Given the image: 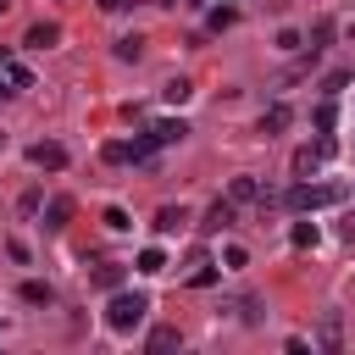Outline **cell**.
<instances>
[{
  "label": "cell",
  "instance_id": "obj_1",
  "mask_svg": "<svg viewBox=\"0 0 355 355\" xmlns=\"http://www.w3.org/2000/svg\"><path fill=\"white\" fill-rule=\"evenodd\" d=\"M144 316H150V294H139V288H111V305H105V327H111V333H133Z\"/></svg>",
  "mask_w": 355,
  "mask_h": 355
},
{
  "label": "cell",
  "instance_id": "obj_2",
  "mask_svg": "<svg viewBox=\"0 0 355 355\" xmlns=\"http://www.w3.org/2000/svg\"><path fill=\"white\" fill-rule=\"evenodd\" d=\"M338 200H344V183H322V189H311L305 178L288 183V194H283L288 211H316V205H338Z\"/></svg>",
  "mask_w": 355,
  "mask_h": 355
},
{
  "label": "cell",
  "instance_id": "obj_3",
  "mask_svg": "<svg viewBox=\"0 0 355 355\" xmlns=\"http://www.w3.org/2000/svg\"><path fill=\"white\" fill-rule=\"evenodd\" d=\"M233 222H239V205H233V200H211V211H205L200 233H205V239H216V233H227Z\"/></svg>",
  "mask_w": 355,
  "mask_h": 355
},
{
  "label": "cell",
  "instance_id": "obj_4",
  "mask_svg": "<svg viewBox=\"0 0 355 355\" xmlns=\"http://www.w3.org/2000/svg\"><path fill=\"white\" fill-rule=\"evenodd\" d=\"M28 161H33L39 172H61V166H67V150H61L55 139H39V144H28Z\"/></svg>",
  "mask_w": 355,
  "mask_h": 355
},
{
  "label": "cell",
  "instance_id": "obj_5",
  "mask_svg": "<svg viewBox=\"0 0 355 355\" xmlns=\"http://www.w3.org/2000/svg\"><path fill=\"white\" fill-rule=\"evenodd\" d=\"M150 133H155V144H183L189 139V122L183 116H166V122H150Z\"/></svg>",
  "mask_w": 355,
  "mask_h": 355
},
{
  "label": "cell",
  "instance_id": "obj_6",
  "mask_svg": "<svg viewBox=\"0 0 355 355\" xmlns=\"http://www.w3.org/2000/svg\"><path fill=\"white\" fill-rule=\"evenodd\" d=\"M183 283H189V288H211V283H216V261H211V255H194Z\"/></svg>",
  "mask_w": 355,
  "mask_h": 355
},
{
  "label": "cell",
  "instance_id": "obj_7",
  "mask_svg": "<svg viewBox=\"0 0 355 355\" xmlns=\"http://www.w3.org/2000/svg\"><path fill=\"white\" fill-rule=\"evenodd\" d=\"M55 39H61V22H33V28H28V39H22V44H28V50H50V44H55Z\"/></svg>",
  "mask_w": 355,
  "mask_h": 355
},
{
  "label": "cell",
  "instance_id": "obj_8",
  "mask_svg": "<svg viewBox=\"0 0 355 355\" xmlns=\"http://www.w3.org/2000/svg\"><path fill=\"white\" fill-rule=\"evenodd\" d=\"M288 122H294V111H288V105H283V100H277V105H266V111H261V133H266V139H272V133H283V128H288Z\"/></svg>",
  "mask_w": 355,
  "mask_h": 355
},
{
  "label": "cell",
  "instance_id": "obj_9",
  "mask_svg": "<svg viewBox=\"0 0 355 355\" xmlns=\"http://www.w3.org/2000/svg\"><path fill=\"white\" fill-rule=\"evenodd\" d=\"M67 222H72V200H67V194H55V200L44 205V227H50V233H61Z\"/></svg>",
  "mask_w": 355,
  "mask_h": 355
},
{
  "label": "cell",
  "instance_id": "obj_10",
  "mask_svg": "<svg viewBox=\"0 0 355 355\" xmlns=\"http://www.w3.org/2000/svg\"><path fill=\"white\" fill-rule=\"evenodd\" d=\"M183 227H189V211L183 205H161L155 211V233H183Z\"/></svg>",
  "mask_w": 355,
  "mask_h": 355
},
{
  "label": "cell",
  "instance_id": "obj_11",
  "mask_svg": "<svg viewBox=\"0 0 355 355\" xmlns=\"http://www.w3.org/2000/svg\"><path fill=\"white\" fill-rule=\"evenodd\" d=\"M178 344H183V333H178V327H166V322H161V327H150V338H144V349H150V355L178 349Z\"/></svg>",
  "mask_w": 355,
  "mask_h": 355
},
{
  "label": "cell",
  "instance_id": "obj_12",
  "mask_svg": "<svg viewBox=\"0 0 355 355\" xmlns=\"http://www.w3.org/2000/svg\"><path fill=\"white\" fill-rule=\"evenodd\" d=\"M288 244H294V250H316V244H322V227H316V222H294V227H288Z\"/></svg>",
  "mask_w": 355,
  "mask_h": 355
},
{
  "label": "cell",
  "instance_id": "obj_13",
  "mask_svg": "<svg viewBox=\"0 0 355 355\" xmlns=\"http://www.w3.org/2000/svg\"><path fill=\"white\" fill-rule=\"evenodd\" d=\"M227 200H233V205H250V200H261V183H255V178H233V183H227Z\"/></svg>",
  "mask_w": 355,
  "mask_h": 355
},
{
  "label": "cell",
  "instance_id": "obj_14",
  "mask_svg": "<svg viewBox=\"0 0 355 355\" xmlns=\"http://www.w3.org/2000/svg\"><path fill=\"white\" fill-rule=\"evenodd\" d=\"M144 277H155V272H166V250L161 244H150V250H139V261H133Z\"/></svg>",
  "mask_w": 355,
  "mask_h": 355
},
{
  "label": "cell",
  "instance_id": "obj_15",
  "mask_svg": "<svg viewBox=\"0 0 355 355\" xmlns=\"http://www.w3.org/2000/svg\"><path fill=\"white\" fill-rule=\"evenodd\" d=\"M100 161H105V166H128V161H133V144L111 139V144H100Z\"/></svg>",
  "mask_w": 355,
  "mask_h": 355
},
{
  "label": "cell",
  "instance_id": "obj_16",
  "mask_svg": "<svg viewBox=\"0 0 355 355\" xmlns=\"http://www.w3.org/2000/svg\"><path fill=\"white\" fill-rule=\"evenodd\" d=\"M22 300H28V305H55V288L39 283V277H28V283H22Z\"/></svg>",
  "mask_w": 355,
  "mask_h": 355
},
{
  "label": "cell",
  "instance_id": "obj_17",
  "mask_svg": "<svg viewBox=\"0 0 355 355\" xmlns=\"http://www.w3.org/2000/svg\"><path fill=\"white\" fill-rule=\"evenodd\" d=\"M94 288H105V294H111V288H122V266H116V261L94 266Z\"/></svg>",
  "mask_w": 355,
  "mask_h": 355
},
{
  "label": "cell",
  "instance_id": "obj_18",
  "mask_svg": "<svg viewBox=\"0 0 355 355\" xmlns=\"http://www.w3.org/2000/svg\"><path fill=\"white\" fill-rule=\"evenodd\" d=\"M305 39H311V50H327V39H333V17H316Z\"/></svg>",
  "mask_w": 355,
  "mask_h": 355
},
{
  "label": "cell",
  "instance_id": "obj_19",
  "mask_svg": "<svg viewBox=\"0 0 355 355\" xmlns=\"http://www.w3.org/2000/svg\"><path fill=\"white\" fill-rule=\"evenodd\" d=\"M6 83H11V89L22 94V89H33V72H28L22 61H6Z\"/></svg>",
  "mask_w": 355,
  "mask_h": 355
},
{
  "label": "cell",
  "instance_id": "obj_20",
  "mask_svg": "<svg viewBox=\"0 0 355 355\" xmlns=\"http://www.w3.org/2000/svg\"><path fill=\"white\" fill-rule=\"evenodd\" d=\"M316 161H322V155H316V150L305 144V150H294V161H288V172H294V178H305V172H316Z\"/></svg>",
  "mask_w": 355,
  "mask_h": 355
},
{
  "label": "cell",
  "instance_id": "obj_21",
  "mask_svg": "<svg viewBox=\"0 0 355 355\" xmlns=\"http://www.w3.org/2000/svg\"><path fill=\"white\" fill-rule=\"evenodd\" d=\"M322 344H327V349H338V344H344V327H338V311H327V316H322Z\"/></svg>",
  "mask_w": 355,
  "mask_h": 355
},
{
  "label": "cell",
  "instance_id": "obj_22",
  "mask_svg": "<svg viewBox=\"0 0 355 355\" xmlns=\"http://www.w3.org/2000/svg\"><path fill=\"white\" fill-rule=\"evenodd\" d=\"M139 55H144V39H139V33L116 39V61H139Z\"/></svg>",
  "mask_w": 355,
  "mask_h": 355
},
{
  "label": "cell",
  "instance_id": "obj_23",
  "mask_svg": "<svg viewBox=\"0 0 355 355\" xmlns=\"http://www.w3.org/2000/svg\"><path fill=\"white\" fill-rule=\"evenodd\" d=\"M161 94H166V105H183V100L194 94V83H189V78H172V83H166Z\"/></svg>",
  "mask_w": 355,
  "mask_h": 355
},
{
  "label": "cell",
  "instance_id": "obj_24",
  "mask_svg": "<svg viewBox=\"0 0 355 355\" xmlns=\"http://www.w3.org/2000/svg\"><path fill=\"white\" fill-rule=\"evenodd\" d=\"M311 122H316V133H333V122H338V111H333V100H322Z\"/></svg>",
  "mask_w": 355,
  "mask_h": 355
},
{
  "label": "cell",
  "instance_id": "obj_25",
  "mask_svg": "<svg viewBox=\"0 0 355 355\" xmlns=\"http://www.w3.org/2000/svg\"><path fill=\"white\" fill-rule=\"evenodd\" d=\"M222 266H227V272H239V266H250V255H244V244H227V250H222Z\"/></svg>",
  "mask_w": 355,
  "mask_h": 355
},
{
  "label": "cell",
  "instance_id": "obj_26",
  "mask_svg": "<svg viewBox=\"0 0 355 355\" xmlns=\"http://www.w3.org/2000/svg\"><path fill=\"white\" fill-rule=\"evenodd\" d=\"M344 83H349V72H327V78H322V94H327V100H333V94H338V89H344Z\"/></svg>",
  "mask_w": 355,
  "mask_h": 355
},
{
  "label": "cell",
  "instance_id": "obj_27",
  "mask_svg": "<svg viewBox=\"0 0 355 355\" xmlns=\"http://www.w3.org/2000/svg\"><path fill=\"white\" fill-rule=\"evenodd\" d=\"M105 227H111V233H128L133 222H128V211H116V205H111V211H105Z\"/></svg>",
  "mask_w": 355,
  "mask_h": 355
},
{
  "label": "cell",
  "instance_id": "obj_28",
  "mask_svg": "<svg viewBox=\"0 0 355 355\" xmlns=\"http://www.w3.org/2000/svg\"><path fill=\"white\" fill-rule=\"evenodd\" d=\"M338 239H344V244H355V211H344V216H338Z\"/></svg>",
  "mask_w": 355,
  "mask_h": 355
},
{
  "label": "cell",
  "instance_id": "obj_29",
  "mask_svg": "<svg viewBox=\"0 0 355 355\" xmlns=\"http://www.w3.org/2000/svg\"><path fill=\"white\" fill-rule=\"evenodd\" d=\"M6 94H17V89H11V83H6V67H0V100H6Z\"/></svg>",
  "mask_w": 355,
  "mask_h": 355
},
{
  "label": "cell",
  "instance_id": "obj_30",
  "mask_svg": "<svg viewBox=\"0 0 355 355\" xmlns=\"http://www.w3.org/2000/svg\"><path fill=\"white\" fill-rule=\"evenodd\" d=\"M100 11H122V0H100Z\"/></svg>",
  "mask_w": 355,
  "mask_h": 355
},
{
  "label": "cell",
  "instance_id": "obj_31",
  "mask_svg": "<svg viewBox=\"0 0 355 355\" xmlns=\"http://www.w3.org/2000/svg\"><path fill=\"white\" fill-rule=\"evenodd\" d=\"M6 61H11V50H6V44H0V67H6Z\"/></svg>",
  "mask_w": 355,
  "mask_h": 355
},
{
  "label": "cell",
  "instance_id": "obj_32",
  "mask_svg": "<svg viewBox=\"0 0 355 355\" xmlns=\"http://www.w3.org/2000/svg\"><path fill=\"white\" fill-rule=\"evenodd\" d=\"M0 150H6V133H0Z\"/></svg>",
  "mask_w": 355,
  "mask_h": 355
}]
</instances>
